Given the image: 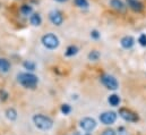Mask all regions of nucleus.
<instances>
[{
  "label": "nucleus",
  "mask_w": 146,
  "mask_h": 135,
  "mask_svg": "<svg viewBox=\"0 0 146 135\" xmlns=\"http://www.w3.org/2000/svg\"><path fill=\"white\" fill-rule=\"evenodd\" d=\"M18 82L24 86V88H27V89H34L36 86L37 82V77L33 74H30V73H22L18 75Z\"/></svg>",
  "instance_id": "1"
},
{
  "label": "nucleus",
  "mask_w": 146,
  "mask_h": 135,
  "mask_svg": "<svg viewBox=\"0 0 146 135\" xmlns=\"http://www.w3.org/2000/svg\"><path fill=\"white\" fill-rule=\"evenodd\" d=\"M33 122L37 128L42 130V131H49L53 126L52 119L46 116H43V115H35L33 117Z\"/></svg>",
  "instance_id": "2"
},
{
  "label": "nucleus",
  "mask_w": 146,
  "mask_h": 135,
  "mask_svg": "<svg viewBox=\"0 0 146 135\" xmlns=\"http://www.w3.org/2000/svg\"><path fill=\"white\" fill-rule=\"evenodd\" d=\"M42 44L46 49L53 50V49H57L58 48V45H59V39L54 34H51V33L45 34V35L42 36Z\"/></svg>",
  "instance_id": "3"
},
{
  "label": "nucleus",
  "mask_w": 146,
  "mask_h": 135,
  "mask_svg": "<svg viewBox=\"0 0 146 135\" xmlns=\"http://www.w3.org/2000/svg\"><path fill=\"white\" fill-rule=\"evenodd\" d=\"M101 82L102 84L109 89V90H117L118 86H119V83L118 81L112 76V75H109V74H104L101 76Z\"/></svg>",
  "instance_id": "4"
},
{
  "label": "nucleus",
  "mask_w": 146,
  "mask_h": 135,
  "mask_svg": "<svg viewBox=\"0 0 146 135\" xmlns=\"http://www.w3.org/2000/svg\"><path fill=\"white\" fill-rule=\"evenodd\" d=\"M119 115L122 119H125L126 122H130V123H136L139 119V117L135 112H133L131 110L126 109V108H121L119 110Z\"/></svg>",
  "instance_id": "5"
},
{
  "label": "nucleus",
  "mask_w": 146,
  "mask_h": 135,
  "mask_svg": "<svg viewBox=\"0 0 146 135\" xmlns=\"http://www.w3.org/2000/svg\"><path fill=\"white\" fill-rule=\"evenodd\" d=\"M79 126L82 130H84L85 132H92L95 127H96V122L93 119V118H90V117H86V118H83L79 123Z\"/></svg>",
  "instance_id": "6"
},
{
  "label": "nucleus",
  "mask_w": 146,
  "mask_h": 135,
  "mask_svg": "<svg viewBox=\"0 0 146 135\" xmlns=\"http://www.w3.org/2000/svg\"><path fill=\"white\" fill-rule=\"evenodd\" d=\"M100 120H101V123H103V124H106V125H111V124H113V123L117 120V115H115V112H113V111L103 112V114L100 116Z\"/></svg>",
  "instance_id": "7"
},
{
  "label": "nucleus",
  "mask_w": 146,
  "mask_h": 135,
  "mask_svg": "<svg viewBox=\"0 0 146 135\" xmlns=\"http://www.w3.org/2000/svg\"><path fill=\"white\" fill-rule=\"evenodd\" d=\"M49 18H50L51 23H52L53 25H57V26L61 25L62 22H64V16H62V14H61L59 10H53V11H51L50 15H49Z\"/></svg>",
  "instance_id": "8"
},
{
  "label": "nucleus",
  "mask_w": 146,
  "mask_h": 135,
  "mask_svg": "<svg viewBox=\"0 0 146 135\" xmlns=\"http://www.w3.org/2000/svg\"><path fill=\"white\" fill-rule=\"evenodd\" d=\"M127 5L131 10H134L136 13H141L144 9V5L139 0H127Z\"/></svg>",
  "instance_id": "9"
},
{
  "label": "nucleus",
  "mask_w": 146,
  "mask_h": 135,
  "mask_svg": "<svg viewBox=\"0 0 146 135\" xmlns=\"http://www.w3.org/2000/svg\"><path fill=\"white\" fill-rule=\"evenodd\" d=\"M110 6L119 13H125L127 8V6L121 0H110Z\"/></svg>",
  "instance_id": "10"
},
{
  "label": "nucleus",
  "mask_w": 146,
  "mask_h": 135,
  "mask_svg": "<svg viewBox=\"0 0 146 135\" xmlns=\"http://www.w3.org/2000/svg\"><path fill=\"white\" fill-rule=\"evenodd\" d=\"M120 43H121L122 48H125V49H130V48L134 45L135 40H134L133 36H128V35H127V36H123V37L121 39Z\"/></svg>",
  "instance_id": "11"
},
{
  "label": "nucleus",
  "mask_w": 146,
  "mask_h": 135,
  "mask_svg": "<svg viewBox=\"0 0 146 135\" xmlns=\"http://www.w3.org/2000/svg\"><path fill=\"white\" fill-rule=\"evenodd\" d=\"M30 22H31V24H32L33 26H38V25H41V23H42V18H41L40 14H37V13L32 14L31 17H30Z\"/></svg>",
  "instance_id": "12"
},
{
  "label": "nucleus",
  "mask_w": 146,
  "mask_h": 135,
  "mask_svg": "<svg viewBox=\"0 0 146 135\" xmlns=\"http://www.w3.org/2000/svg\"><path fill=\"white\" fill-rule=\"evenodd\" d=\"M9 69H10V63L5 58H0V72L7 73Z\"/></svg>",
  "instance_id": "13"
},
{
  "label": "nucleus",
  "mask_w": 146,
  "mask_h": 135,
  "mask_svg": "<svg viewBox=\"0 0 146 135\" xmlns=\"http://www.w3.org/2000/svg\"><path fill=\"white\" fill-rule=\"evenodd\" d=\"M108 101H109V103L112 107H117V106L120 103V98H119V96H117V94H112V96L109 97Z\"/></svg>",
  "instance_id": "14"
},
{
  "label": "nucleus",
  "mask_w": 146,
  "mask_h": 135,
  "mask_svg": "<svg viewBox=\"0 0 146 135\" xmlns=\"http://www.w3.org/2000/svg\"><path fill=\"white\" fill-rule=\"evenodd\" d=\"M6 116H7V118L10 119V120H15V119L17 118V111H16L15 109L10 108V109H8V110L6 111Z\"/></svg>",
  "instance_id": "15"
},
{
  "label": "nucleus",
  "mask_w": 146,
  "mask_h": 135,
  "mask_svg": "<svg viewBox=\"0 0 146 135\" xmlns=\"http://www.w3.org/2000/svg\"><path fill=\"white\" fill-rule=\"evenodd\" d=\"M77 52H78V48L75 47V45H70V47H68L67 50H66V56L72 57V56H75Z\"/></svg>",
  "instance_id": "16"
},
{
  "label": "nucleus",
  "mask_w": 146,
  "mask_h": 135,
  "mask_svg": "<svg viewBox=\"0 0 146 135\" xmlns=\"http://www.w3.org/2000/svg\"><path fill=\"white\" fill-rule=\"evenodd\" d=\"M32 7L30 6V5H23L22 7H21V13L23 14V15H25V16H27V15H30L31 13H32Z\"/></svg>",
  "instance_id": "17"
},
{
  "label": "nucleus",
  "mask_w": 146,
  "mask_h": 135,
  "mask_svg": "<svg viewBox=\"0 0 146 135\" xmlns=\"http://www.w3.org/2000/svg\"><path fill=\"white\" fill-rule=\"evenodd\" d=\"M99 58H100V52H99V51H96V50L91 51V52H90V55H88V59H90V60L95 61V60H98Z\"/></svg>",
  "instance_id": "18"
},
{
  "label": "nucleus",
  "mask_w": 146,
  "mask_h": 135,
  "mask_svg": "<svg viewBox=\"0 0 146 135\" xmlns=\"http://www.w3.org/2000/svg\"><path fill=\"white\" fill-rule=\"evenodd\" d=\"M75 5L79 8H88V1L87 0H75Z\"/></svg>",
  "instance_id": "19"
},
{
  "label": "nucleus",
  "mask_w": 146,
  "mask_h": 135,
  "mask_svg": "<svg viewBox=\"0 0 146 135\" xmlns=\"http://www.w3.org/2000/svg\"><path fill=\"white\" fill-rule=\"evenodd\" d=\"M24 67L29 70H35V64L32 61H25L24 63Z\"/></svg>",
  "instance_id": "20"
},
{
  "label": "nucleus",
  "mask_w": 146,
  "mask_h": 135,
  "mask_svg": "<svg viewBox=\"0 0 146 135\" xmlns=\"http://www.w3.org/2000/svg\"><path fill=\"white\" fill-rule=\"evenodd\" d=\"M70 111H72V108H70L69 104H64V106H61V112H62V114L68 115Z\"/></svg>",
  "instance_id": "21"
},
{
  "label": "nucleus",
  "mask_w": 146,
  "mask_h": 135,
  "mask_svg": "<svg viewBox=\"0 0 146 135\" xmlns=\"http://www.w3.org/2000/svg\"><path fill=\"white\" fill-rule=\"evenodd\" d=\"M138 42L141 45L146 47V34H141V36L138 37Z\"/></svg>",
  "instance_id": "22"
},
{
  "label": "nucleus",
  "mask_w": 146,
  "mask_h": 135,
  "mask_svg": "<svg viewBox=\"0 0 146 135\" xmlns=\"http://www.w3.org/2000/svg\"><path fill=\"white\" fill-rule=\"evenodd\" d=\"M102 135H115V132H114L113 130L109 128V130H106V131L102 133Z\"/></svg>",
  "instance_id": "23"
},
{
  "label": "nucleus",
  "mask_w": 146,
  "mask_h": 135,
  "mask_svg": "<svg viewBox=\"0 0 146 135\" xmlns=\"http://www.w3.org/2000/svg\"><path fill=\"white\" fill-rule=\"evenodd\" d=\"M91 36H92L93 39H99V37H100V33H99L96 30H94V31H92V33H91Z\"/></svg>",
  "instance_id": "24"
},
{
  "label": "nucleus",
  "mask_w": 146,
  "mask_h": 135,
  "mask_svg": "<svg viewBox=\"0 0 146 135\" xmlns=\"http://www.w3.org/2000/svg\"><path fill=\"white\" fill-rule=\"evenodd\" d=\"M119 135H127V133H126V131H125V128H119Z\"/></svg>",
  "instance_id": "25"
},
{
  "label": "nucleus",
  "mask_w": 146,
  "mask_h": 135,
  "mask_svg": "<svg viewBox=\"0 0 146 135\" xmlns=\"http://www.w3.org/2000/svg\"><path fill=\"white\" fill-rule=\"evenodd\" d=\"M56 1H59V2H66V1H68V0H56Z\"/></svg>",
  "instance_id": "26"
}]
</instances>
